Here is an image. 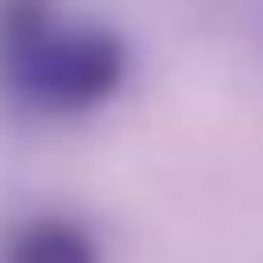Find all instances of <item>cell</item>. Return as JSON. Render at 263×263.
I'll list each match as a JSON object with an SVG mask.
<instances>
[{"label": "cell", "mask_w": 263, "mask_h": 263, "mask_svg": "<svg viewBox=\"0 0 263 263\" xmlns=\"http://www.w3.org/2000/svg\"><path fill=\"white\" fill-rule=\"evenodd\" d=\"M129 51L96 23L56 17L51 0H0V90L23 112L79 118L118 96Z\"/></svg>", "instance_id": "cell-1"}, {"label": "cell", "mask_w": 263, "mask_h": 263, "mask_svg": "<svg viewBox=\"0 0 263 263\" xmlns=\"http://www.w3.org/2000/svg\"><path fill=\"white\" fill-rule=\"evenodd\" d=\"M0 263H101V247L84 224H73L62 213H40V218H23L17 230H6Z\"/></svg>", "instance_id": "cell-2"}]
</instances>
